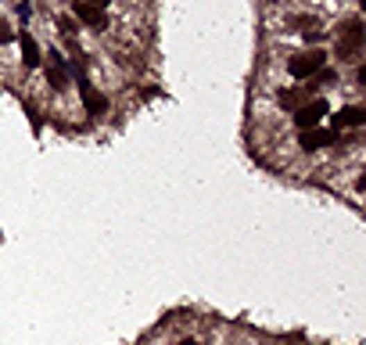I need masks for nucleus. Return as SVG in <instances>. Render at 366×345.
Wrapping results in <instances>:
<instances>
[{"instance_id":"nucleus-7","label":"nucleus","mask_w":366,"mask_h":345,"mask_svg":"<svg viewBox=\"0 0 366 345\" xmlns=\"http://www.w3.org/2000/svg\"><path fill=\"white\" fill-rule=\"evenodd\" d=\"M363 122H366V108L349 104V108H341V112L334 115V134H341V129H349V126H363Z\"/></svg>"},{"instance_id":"nucleus-1","label":"nucleus","mask_w":366,"mask_h":345,"mask_svg":"<svg viewBox=\"0 0 366 345\" xmlns=\"http://www.w3.org/2000/svg\"><path fill=\"white\" fill-rule=\"evenodd\" d=\"M323 65H327V54H323V51H301V54H294L288 61V72L294 79H313Z\"/></svg>"},{"instance_id":"nucleus-3","label":"nucleus","mask_w":366,"mask_h":345,"mask_svg":"<svg viewBox=\"0 0 366 345\" xmlns=\"http://www.w3.org/2000/svg\"><path fill=\"white\" fill-rule=\"evenodd\" d=\"M359 51H363V26H359V22H349V26H344V33L338 36V58L352 61Z\"/></svg>"},{"instance_id":"nucleus-9","label":"nucleus","mask_w":366,"mask_h":345,"mask_svg":"<svg viewBox=\"0 0 366 345\" xmlns=\"http://www.w3.org/2000/svg\"><path fill=\"white\" fill-rule=\"evenodd\" d=\"M313 90H316L313 83H309V86H294V90H280V104L294 112V108H301V104L309 101V94H313Z\"/></svg>"},{"instance_id":"nucleus-12","label":"nucleus","mask_w":366,"mask_h":345,"mask_svg":"<svg viewBox=\"0 0 366 345\" xmlns=\"http://www.w3.org/2000/svg\"><path fill=\"white\" fill-rule=\"evenodd\" d=\"M11 40V33H8V26H4V22H0V43H8Z\"/></svg>"},{"instance_id":"nucleus-8","label":"nucleus","mask_w":366,"mask_h":345,"mask_svg":"<svg viewBox=\"0 0 366 345\" xmlns=\"http://www.w3.org/2000/svg\"><path fill=\"white\" fill-rule=\"evenodd\" d=\"M72 11H76V18H79V22H86V26H94V29H101L104 22H108V18H104V8L86 4V0H76V8H72Z\"/></svg>"},{"instance_id":"nucleus-5","label":"nucleus","mask_w":366,"mask_h":345,"mask_svg":"<svg viewBox=\"0 0 366 345\" xmlns=\"http://www.w3.org/2000/svg\"><path fill=\"white\" fill-rule=\"evenodd\" d=\"M47 83L54 86V90H69V69H65L58 51H51V58H47Z\"/></svg>"},{"instance_id":"nucleus-4","label":"nucleus","mask_w":366,"mask_h":345,"mask_svg":"<svg viewBox=\"0 0 366 345\" xmlns=\"http://www.w3.org/2000/svg\"><path fill=\"white\" fill-rule=\"evenodd\" d=\"M298 144L306 147V151H319V147H327V144H338V134H334V129H319V126H313V129H301Z\"/></svg>"},{"instance_id":"nucleus-11","label":"nucleus","mask_w":366,"mask_h":345,"mask_svg":"<svg viewBox=\"0 0 366 345\" xmlns=\"http://www.w3.org/2000/svg\"><path fill=\"white\" fill-rule=\"evenodd\" d=\"M334 79H338V76H334L331 69H319V72H316V83H319V86H327V83H334Z\"/></svg>"},{"instance_id":"nucleus-14","label":"nucleus","mask_w":366,"mask_h":345,"mask_svg":"<svg viewBox=\"0 0 366 345\" xmlns=\"http://www.w3.org/2000/svg\"><path fill=\"white\" fill-rule=\"evenodd\" d=\"M180 345H194V342H190V338H187V342H180Z\"/></svg>"},{"instance_id":"nucleus-2","label":"nucleus","mask_w":366,"mask_h":345,"mask_svg":"<svg viewBox=\"0 0 366 345\" xmlns=\"http://www.w3.org/2000/svg\"><path fill=\"white\" fill-rule=\"evenodd\" d=\"M327 112H331V104L316 97V101H306L301 108H294V122H298V129H313V126H319V119Z\"/></svg>"},{"instance_id":"nucleus-13","label":"nucleus","mask_w":366,"mask_h":345,"mask_svg":"<svg viewBox=\"0 0 366 345\" xmlns=\"http://www.w3.org/2000/svg\"><path fill=\"white\" fill-rule=\"evenodd\" d=\"M86 4H97V8H104V4H108V0H86Z\"/></svg>"},{"instance_id":"nucleus-10","label":"nucleus","mask_w":366,"mask_h":345,"mask_svg":"<svg viewBox=\"0 0 366 345\" xmlns=\"http://www.w3.org/2000/svg\"><path fill=\"white\" fill-rule=\"evenodd\" d=\"M18 47H22V61H26V69H36L40 65V47L29 33H18Z\"/></svg>"},{"instance_id":"nucleus-6","label":"nucleus","mask_w":366,"mask_h":345,"mask_svg":"<svg viewBox=\"0 0 366 345\" xmlns=\"http://www.w3.org/2000/svg\"><path fill=\"white\" fill-rule=\"evenodd\" d=\"M79 97L86 104V115H104L108 112V97L101 90H94L90 83H79Z\"/></svg>"}]
</instances>
